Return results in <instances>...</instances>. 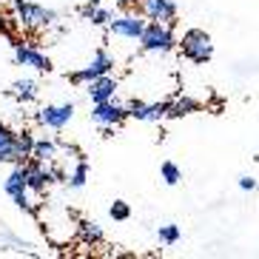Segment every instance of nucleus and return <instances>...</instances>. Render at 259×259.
Wrapping results in <instances>:
<instances>
[{
	"label": "nucleus",
	"instance_id": "obj_4",
	"mask_svg": "<svg viewBox=\"0 0 259 259\" xmlns=\"http://www.w3.org/2000/svg\"><path fill=\"white\" fill-rule=\"evenodd\" d=\"M3 191L12 197V202H15L20 211H29V213L37 211V208H34V202L29 199V185H26V162H15V168L9 171L6 183H3Z\"/></svg>",
	"mask_w": 259,
	"mask_h": 259
},
{
	"label": "nucleus",
	"instance_id": "obj_9",
	"mask_svg": "<svg viewBox=\"0 0 259 259\" xmlns=\"http://www.w3.org/2000/svg\"><path fill=\"white\" fill-rule=\"evenodd\" d=\"M140 15L160 23H177V6L171 0H140Z\"/></svg>",
	"mask_w": 259,
	"mask_h": 259
},
{
	"label": "nucleus",
	"instance_id": "obj_16",
	"mask_svg": "<svg viewBox=\"0 0 259 259\" xmlns=\"http://www.w3.org/2000/svg\"><path fill=\"white\" fill-rule=\"evenodd\" d=\"M12 97L20 100V103L34 100L37 97V83H34V80H15V83H12Z\"/></svg>",
	"mask_w": 259,
	"mask_h": 259
},
{
	"label": "nucleus",
	"instance_id": "obj_24",
	"mask_svg": "<svg viewBox=\"0 0 259 259\" xmlns=\"http://www.w3.org/2000/svg\"><path fill=\"white\" fill-rule=\"evenodd\" d=\"M97 6H100V0H89V3H83V6H80V17H83V20H89V17H92V12Z\"/></svg>",
	"mask_w": 259,
	"mask_h": 259
},
{
	"label": "nucleus",
	"instance_id": "obj_5",
	"mask_svg": "<svg viewBox=\"0 0 259 259\" xmlns=\"http://www.w3.org/2000/svg\"><path fill=\"white\" fill-rule=\"evenodd\" d=\"M111 71H114V57H111L106 49H100L92 57V63L83 66L80 71H74V74H69V80L74 85H85V83H92V80H97V77H103V74H111Z\"/></svg>",
	"mask_w": 259,
	"mask_h": 259
},
{
	"label": "nucleus",
	"instance_id": "obj_17",
	"mask_svg": "<svg viewBox=\"0 0 259 259\" xmlns=\"http://www.w3.org/2000/svg\"><path fill=\"white\" fill-rule=\"evenodd\" d=\"M31 157L40 160V162H52L54 157H57V143H54V140H34Z\"/></svg>",
	"mask_w": 259,
	"mask_h": 259
},
{
	"label": "nucleus",
	"instance_id": "obj_14",
	"mask_svg": "<svg viewBox=\"0 0 259 259\" xmlns=\"http://www.w3.org/2000/svg\"><path fill=\"white\" fill-rule=\"evenodd\" d=\"M194 111H199V103L194 97H174V100H168V117L171 120H180V117H188L194 114Z\"/></svg>",
	"mask_w": 259,
	"mask_h": 259
},
{
	"label": "nucleus",
	"instance_id": "obj_22",
	"mask_svg": "<svg viewBox=\"0 0 259 259\" xmlns=\"http://www.w3.org/2000/svg\"><path fill=\"white\" fill-rule=\"evenodd\" d=\"M111 17H114V15H111L108 9L97 6V9L92 12V17H89V23H92V26H108V23H111Z\"/></svg>",
	"mask_w": 259,
	"mask_h": 259
},
{
	"label": "nucleus",
	"instance_id": "obj_11",
	"mask_svg": "<svg viewBox=\"0 0 259 259\" xmlns=\"http://www.w3.org/2000/svg\"><path fill=\"white\" fill-rule=\"evenodd\" d=\"M145 29V20L140 15H122V17H111L108 23V31L117 34V37H125V40H140Z\"/></svg>",
	"mask_w": 259,
	"mask_h": 259
},
{
	"label": "nucleus",
	"instance_id": "obj_12",
	"mask_svg": "<svg viewBox=\"0 0 259 259\" xmlns=\"http://www.w3.org/2000/svg\"><path fill=\"white\" fill-rule=\"evenodd\" d=\"M89 85V97L92 103H106V100H114V92H117V80L111 74H103L97 80H92Z\"/></svg>",
	"mask_w": 259,
	"mask_h": 259
},
{
	"label": "nucleus",
	"instance_id": "obj_1",
	"mask_svg": "<svg viewBox=\"0 0 259 259\" xmlns=\"http://www.w3.org/2000/svg\"><path fill=\"white\" fill-rule=\"evenodd\" d=\"M174 46H177V37L171 23H160V20L145 23L143 34H140V49L145 54H168Z\"/></svg>",
	"mask_w": 259,
	"mask_h": 259
},
{
	"label": "nucleus",
	"instance_id": "obj_26",
	"mask_svg": "<svg viewBox=\"0 0 259 259\" xmlns=\"http://www.w3.org/2000/svg\"><path fill=\"white\" fill-rule=\"evenodd\" d=\"M114 3H122V6H131V3H137V0H114Z\"/></svg>",
	"mask_w": 259,
	"mask_h": 259
},
{
	"label": "nucleus",
	"instance_id": "obj_3",
	"mask_svg": "<svg viewBox=\"0 0 259 259\" xmlns=\"http://www.w3.org/2000/svg\"><path fill=\"white\" fill-rule=\"evenodd\" d=\"M180 49L191 63H208L213 57V40L205 29H188L180 40Z\"/></svg>",
	"mask_w": 259,
	"mask_h": 259
},
{
	"label": "nucleus",
	"instance_id": "obj_15",
	"mask_svg": "<svg viewBox=\"0 0 259 259\" xmlns=\"http://www.w3.org/2000/svg\"><path fill=\"white\" fill-rule=\"evenodd\" d=\"M77 234H80V239H83L85 245H100L103 239H106L103 228H100L97 222H92V220H80L77 222Z\"/></svg>",
	"mask_w": 259,
	"mask_h": 259
},
{
	"label": "nucleus",
	"instance_id": "obj_2",
	"mask_svg": "<svg viewBox=\"0 0 259 259\" xmlns=\"http://www.w3.org/2000/svg\"><path fill=\"white\" fill-rule=\"evenodd\" d=\"M12 12H15L17 23L23 29H46L57 20V12L54 9H46L40 3H31V0H15L12 3Z\"/></svg>",
	"mask_w": 259,
	"mask_h": 259
},
{
	"label": "nucleus",
	"instance_id": "obj_8",
	"mask_svg": "<svg viewBox=\"0 0 259 259\" xmlns=\"http://www.w3.org/2000/svg\"><path fill=\"white\" fill-rule=\"evenodd\" d=\"M128 108V117L134 120H143V122H160L168 117V100L162 103H143V100H128L125 103Z\"/></svg>",
	"mask_w": 259,
	"mask_h": 259
},
{
	"label": "nucleus",
	"instance_id": "obj_20",
	"mask_svg": "<svg viewBox=\"0 0 259 259\" xmlns=\"http://www.w3.org/2000/svg\"><path fill=\"white\" fill-rule=\"evenodd\" d=\"M160 174H162V180H165L168 185H177L180 180H183V171H180V165H174V162H162Z\"/></svg>",
	"mask_w": 259,
	"mask_h": 259
},
{
	"label": "nucleus",
	"instance_id": "obj_19",
	"mask_svg": "<svg viewBox=\"0 0 259 259\" xmlns=\"http://www.w3.org/2000/svg\"><path fill=\"white\" fill-rule=\"evenodd\" d=\"M85 180H89V165H85V160L80 157V160H77V165H74V171L69 174V180H66V183H69V188H83Z\"/></svg>",
	"mask_w": 259,
	"mask_h": 259
},
{
	"label": "nucleus",
	"instance_id": "obj_13",
	"mask_svg": "<svg viewBox=\"0 0 259 259\" xmlns=\"http://www.w3.org/2000/svg\"><path fill=\"white\" fill-rule=\"evenodd\" d=\"M15 134L17 131H12L6 125V122H0V162H23L20 160V154H17V148H15Z\"/></svg>",
	"mask_w": 259,
	"mask_h": 259
},
{
	"label": "nucleus",
	"instance_id": "obj_27",
	"mask_svg": "<svg viewBox=\"0 0 259 259\" xmlns=\"http://www.w3.org/2000/svg\"><path fill=\"white\" fill-rule=\"evenodd\" d=\"M0 31H6V17L0 15Z\"/></svg>",
	"mask_w": 259,
	"mask_h": 259
},
{
	"label": "nucleus",
	"instance_id": "obj_18",
	"mask_svg": "<svg viewBox=\"0 0 259 259\" xmlns=\"http://www.w3.org/2000/svg\"><path fill=\"white\" fill-rule=\"evenodd\" d=\"M15 148L20 154V160H29L31 157V148H34V137H31V131H17L15 134Z\"/></svg>",
	"mask_w": 259,
	"mask_h": 259
},
{
	"label": "nucleus",
	"instance_id": "obj_25",
	"mask_svg": "<svg viewBox=\"0 0 259 259\" xmlns=\"http://www.w3.org/2000/svg\"><path fill=\"white\" fill-rule=\"evenodd\" d=\"M239 188H242V191H253V188H256V180H253V177H239Z\"/></svg>",
	"mask_w": 259,
	"mask_h": 259
},
{
	"label": "nucleus",
	"instance_id": "obj_21",
	"mask_svg": "<svg viewBox=\"0 0 259 259\" xmlns=\"http://www.w3.org/2000/svg\"><path fill=\"white\" fill-rule=\"evenodd\" d=\"M108 213H111V220L125 222L131 217V205H128V202H122V199H114V205L108 208Z\"/></svg>",
	"mask_w": 259,
	"mask_h": 259
},
{
	"label": "nucleus",
	"instance_id": "obj_10",
	"mask_svg": "<svg viewBox=\"0 0 259 259\" xmlns=\"http://www.w3.org/2000/svg\"><path fill=\"white\" fill-rule=\"evenodd\" d=\"M15 63L17 66H29V69H34V71H52V60H49L37 46L15 43Z\"/></svg>",
	"mask_w": 259,
	"mask_h": 259
},
{
	"label": "nucleus",
	"instance_id": "obj_7",
	"mask_svg": "<svg viewBox=\"0 0 259 259\" xmlns=\"http://www.w3.org/2000/svg\"><path fill=\"white\" fill-rule=\"evenodd\" d=\"M125 117H128V108L114 103V100L94 103V108H92V120L97 122V125H103V128H114V125H120Z\"/></svg>",
	"mask_w": 259,
	"mask_h": 259
},
{
	"label": "nucleus",
	"instance_id": "obj_23",
	"mask_svg": "<svg viewBox=\"0 0 259 259\" xmlns=\"http://www.w3.org/2000/svg\"><path fill=\"white\" fill-rule=\"evenodd\" d=\"M160 242H165V245L180 242V225H162L160 228Z\"/></svg>",
	"mask_w": 259,
	"mask_h": 259
},
{
	"label": "nucleus",
	"instance_id": "obj_6",
	"mask_svg": "<svg viewBox=\"0 0 259 259\" xmlns=\"http://www.w3.org/2000/svg\"><path fill=\"white\" fill-rule=\"evenodd\" d=\"M71 117H74V103H60V106H43L37 114H34V120H37L40 125H46V128L60 131L71 122Z\"/></svg>",
	"mask_w": 259,
	"mask_h": 259
}]
</instances>
